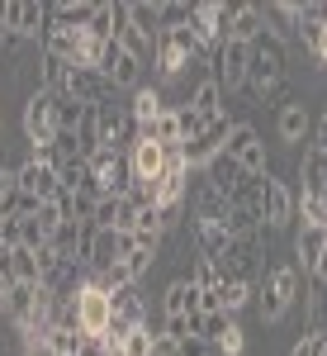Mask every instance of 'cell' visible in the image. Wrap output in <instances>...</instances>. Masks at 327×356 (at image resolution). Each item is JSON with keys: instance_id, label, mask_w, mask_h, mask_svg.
I'll return each mask as SVG.
<instances>
[{"instance_id": "6da1fadb", "label": "cell", "mask_w": 327, "mask_h": 356, "mask_svg": "<svg viewBox=\"0 0 327 356\" xmlns=\"http://www.w3.org/2000/svg\"><path fill=\"white\" fill-rule=\"evenodd\" d=\"M285 62H290V53H285V38L275 33V29H261L251 43H246V90L266 105L271 100V86L285 81Z\"/></svg>"}, {"instance_id": "7a4b0ae2", "label": "cell", "mask_w": 327, "mask_h": 356, "mask_svg": "<svg viewBox=\"0 0 327 356\" xmlns=\"http://www.w3.org/2000/svg\"><path fill=\"white\" fill-rule=\"evenodd\" d=\"M256 314H261V323H280L285 314H290V304L299 300V266L294 261H285V266H275L256 280Z\"/></svg>"}, {"instance_id": "3957f363", "label": "cell", "mask_w": 327, "mask_h": 356, "mask_svg": "<svg viewBox=\"0 0 327 356\" xmlns=\"http://www.w3.org/2000/svg\"><path fill=\"white\" fill-rule=\"evenodd\" d=\"M199 43L190 38V29H176V33H157V53H152V67H157V81H176L190 62H199Z\"/></svg>"}, {"instance_id": "277c9868", "label": "cell", "mask_w": 327, "mask_h": 356, "mask_svg": "<svg viewBox=\"0 0 327 356\" xmlns=\"http://www.w3.org/2000/svg\"><path fill=\"white\" fill-rule=\"evenodd\" d=\"M72 309H76V328H81L85 337H105L109 323H114V304H109V295L90 280V275H85V285L76 290Z\"/></svg>"}, {"instance_id": "5b68a950", "label": "cell", "mask_w": 327, "mask_h": 356, "mask_svg": "<svg viewBox=\"0 0 327 356\" xmlns=\"http://www.w3.org/2000/svg\"><path fill=\"white\" fill-rule=\"evenodd\" d=\"M223 152L242 166L246 176H266V171H271L266 143H261V134H256L251 124H233V129H228V138H223Z\"/></svg>"}, {"instance_id": "8992f818", "label": "cell", "mask_w": 327, "mask_h": 356, "mask_svg": "<svg viewBox=\"0 0 327 356\" xmlns=\"http://www.w3.org/2000/svg\"><path fill=\"white\" fill-rule=\"evenodd\" d=\"M256 209H261V228L280 233L285 223L294 219V191H290V181H280L275 171H266V176H261V200H256Z\"/></svg>"}, {"instance_id": "52a82bcc", "label": "cell", "mask_w": 327, "mask_h": 356, "mask_svg": "<svg viewBox=\"0 0 327 356\" xmlns=\"http://www.w3.org/2000/svg\"><path fill=\"white\" fill-rule=\"evenodd\" d=\"M128 233H114V228H90V243H85V271L100 275L109 266H119L128 257Z\"/></svg>"}, {"instance_id": "ba28073f", "label": "cell", "mask_w": 327, "mask_h": 356, "mask_svg": "<svg viewBox=\"0 0 327 356\" xmlns=\"http://www.w3.org/2000/svg\"><path fill=\"white\" fill-rule=\"evenodd\" d=\"M209 67H214V81H218L223 95H228V90H242V86H246V43L228 38L223 48L209 53Z\"/></svg>"}, {"instance_id": "9c48e42d", "label": "cell", "mask_w": 327, "mask_h": 356, "mask_svg": "<svg viewBox=\"0 0 327 356\" xmlns=\"http://www.w3.org/2000/svg\"><path fill=\"white\" fill-rule=\"evenodd\" d=\"M53 100H57V95H48V90H28V100H24V138L33 143V147H43V143H53V138H57Z\"/></svg>"}, {"instance_id": "30bf717a", "label": "cell", "mask_w": 327, "mask_h": 356, "mask_svg": "<svg viewBox=\"0 0 327 356\" xmlns=\"http://www.w3.org/2000/svg\"><path fill=\"white\" fill-rule=\"evenodd\" d=\"M15 176H19V200H24V204H48V200H57V191H62L57 171L43 166V162H33V157L15 166Z\"/></svg>"}, {"instance_id": "8fae6325", "label": "cell", "mask_w": 327, "mask_h": 356, "mask_svg": "<svg viewBox=\"0 0 327 356\" xmlns=\"http://www.w3.org/2000/svg\"><path fill=\"white\" fill-rule=\"evenodd\" d=\"M95 72H100L114 90H137V86H142V62L128 57L119 43H105V48H100V67H95Z\"/></svg>"}, {"instance_id": "7c38bea8", "label": "cell", "mask_w": 327, "mask_h": 356, "mask_svg": "<svg viewBox=\"0 0 327 356\" xmlns=\"http://www.w3.org/2000/svg\"><path fill=\"white\" fill-rule=\"evenodd\" d=\"M62 95H72L76 105H109V100H114V86H109L95 67H72Z\"/></svg>"}, {"instance_id": "4fadbf2b", "label": "cell", "mask_w": 327, "mask_h": 356, "mask_svg": "<svg viewBox=\"0 0 327 356\" xmlns=\"http://www.w3.org/2000/svg\"><path fill=\"white\" fill-rule=\"evenodd\" d=\"M228 129H233V119L223 114V119H218V124H209V129L194 138V143H185V147H181V152H185V162H190V171H204V166H209L218 152H223V138H228Z\"/></svg>"}, {"instance_id": "5bb4252c", "label": "cell", "mask_w": 327, "mask_h": 356, "mask_svg": "<svg viewBox=\"0 0 327 356\" xmlns=\"http://www.w3.org/2000/svg\"><path fill=\"white\" fill-rule=\"evenodd\" d=\"M166 110H171V105H166V90H162V86H137L133 100H128V119L137 124V134H147Z\"/></svg>"}, {"instance_id": "9a60e30c", "label": "cell", "mask_w": 327, "mask_h": 356, "mask_svg": "<svg viewBox=\"0 0 327 356\" xmlns=\"http://www.w3.org/2000/svg\"><path fill=\"white\" fill-rule=\"evenodd\" d=\"M128 166H133V181L152 186V181L162 176V166H166V147H162V143H152V138H142V134H137V143L128 147Z\"/></svg>"}, {"instance_id": "2e32d148", "label": "cell", "mask_w": 327, "mask_h": 356, "mask_svg": "<svg viewBox=\"0 0 327 356\" xmlns=\"http://www.w3.org/2000/svg\"><path fill=\"white\" fill-rule=\"evenodd\" d=\"M185 105H190V110H194V119H199V124L209 129V124H218V119L228 114V95L218 90V81H214V76H204V81H199V86L190 90V100H185Z\"/></svg>"}, {"instance_id": "e0dca14e", "label": "cell", "mask_w": 327, "mask_h": 356, "mask_svg": "<svg viewBox=\"0 0 327 356\" xmlns=\"http://www.w3.org/2000/svg\"><path fill=\"white\" fill-rule=\"evenodd\" d=\"M275 134H280V143H303V138L313 134V114H308V105H303V100H285L280 114H275Z\"/></svg>"}, {"instance_id": "ac0fdd59", "label": "cell", "mask_w": 327, "mask_h": 356, "mask_svg": "<svg viewBox=\"0 0 327 356\" xmlns=\"http://www.w3.org/2000/svg\"><path fill=\"white\" fill-rule=\"evenodd\" d=\"M294 176H299V195H318L323 200L327 191V152H318V147H303L299 166H294Z\"/></svg>"}, {"instance_id": "d6986e66", "label": "cell", "mask_w": 327, "mask_h": 356, "mask_svg": "<svg viewBox=\"0 0 327 356\" xmlns=\"http://www.w3.org/2000/svg\"><path fill=\"white\" fill-rule=\"evenodd\" d=\"M194 309H199V290H194L185 275H176V280L166 285V295H162V314L166 318H190Z\"/></svg>"}, {"instance_id": "ffe728a7", "label": "cell", "mask_w": 327, "mask_h": 356, "mask_svg": "<svg viewBox=\"0 0 327 356\" xmlns=\"http://www.w3.org/2000/svg\"><path fill=\"white\" fill-rule=\"evenodd\" d=\"M242 176H246V171H242L237 162H233L228 152H218L214 162L204 166V181H209L214 191H223V195H233V191H237V186H242Z\"/></svg>"}, {"instance_id": "44dd1931", "label": "cell", "mask_w": 327, "mask_h": 356, "mask_svg": "<svg viewBox=\"0 0 327 356\" xmlns=\"http://www.w3.org/2000/svg\"><path fill=\"white\" fill-rule=\"evenodd\" d=\"M109 304H114V323H119V328H142V323H147V309H142V300H137V285L109 295Z\"/></svg>"}, {"instance_id": "7402d4cb", "label": "cell", "mask_w": 327, "mask_h": 356, "mask_svg": "<svg viewBox=\"0 0 327 356\" xmlns=\"http://www.w3.org/2000/svg\"><path fill=\"white\" fill-rule=\"evenodd\" d=\"M67 72H72V62H62V57H53V53H38V90L62 95V90H67Z\"/></svg>"}, {"instance_id": "603a6c76", "label": "cell", "mask_w": 327, "mask_h": 356, "mask_svg": "<svg viewBox=\"0 0 327 356\" xmlns=\"http://www.w3.org/2000/svg\"><path fill=\"white\" fill-rule=\"evenodd\" d=\"M323 247H327V228H303V223H299V238H294V252H299V266H303V275L313 271V261L323 257Z\"/></svg>"}, {"instance_id": "cb8c5ba5", "label": "cell", "mask_w": 327, "mask_h": 356, "mask_svg": "<svg viewBox=\"0 0 327 356\" xmlns=\"http://www.w3.org/2000/svg\"><path fill=\"white\" fill-rule=\"evenodd\" d=\"M5 266H10V280H15V285H38V252H28V247H10Z\"/></svg>"}, {"instance_id": "d4e9b609", "label": "cell", "mask_w": 327, "mask_h": 356, "mask_svg": "<svg viewBox=\"0 0 327 356\" xmlns=\"http://www.w3.org/2000/svg\"><path fill=\"white\" fill-rule=\"evenodd\" d=\"M261 29H266V10H261V5H237V15H233V33H228V38L251 43Z\"/></svg>"}, {"instance_id": "484cf974", "label": "cell", "mask_w": 327, "mask_h": 356, "mask_svg": "<svg viewBox=\"0 0 327 356\" xmlns=\"http://www.w3.org/2000/svg\"><path fill=\"white\" fill-rule=\"evenodd\" d=\"M33 300H38V285H10V295H5V318L19 328L28 318V309H33Z\"/></svg>"}, {"instance_id": "4316f807", "label": "cell", "mask_w": 327, "mask_h": 356, "mask_svg": "<svg viewBox=\"0 0 327 356\" xmlns=\"http://www.w3.org/2000/svg\"><path fill=\"white\" fill-rule=\"evenodd\" d=\"M218 304H223L228 318H237L246 304H251V285H246V280H223V285H218Z\"/></svg>"}, {"instance_id": "83f0119b", "label": "cell", "mask_w": 327, "mask_h": 356, "mask_svg": "<svg viewBox=\"0 0 327 356\" xmlns=\"http://www.w3.org/2000/svg\"><path fill=\"white\" fill-rule=\"evenodd\" d=\"M185 280H190L199 295H209V290H218V285H223V271H218V261H204V257H194L190 271H185Z\"/></svg>"}, {"instance_id": "f1b7e54d", "label": "cell", "mask_w": 327, "mask_h": 356, "mask_svg": "<svg viewBox=\"0 0 327 356\" xmlns=\"http://www.w3.org/2000/svg\"><path fill=\"white\" fill-rule=\"evenodd\" d=\"M190 24V5L185 0H162L157 5V29L162 33H176V29H185Z\"/></svg>"}, {"instance_id": "f546056e", "label": "cell", "mask_w": 327, "mask_h": 356, "mask_svg": "<svg viewBox=\"0 0 327 356\" xmlns=\"http://www.w3.org/2000/svg\"><path fill=\"white\" fill-rule=\"evenodd\" d=\"M128 24L137 29V33H147L152 43H157V5H147V0H128Z\"/></svg>"}, {"instance_id": "4dcf8cb0", "label": "cell", "mask_w": 327, "mask_h": 356, "mask_svg": "<svg viewBox=\"0 0 327 356\" xmlns=\"http://www.w3.org/2000/svg\"><path fill=\"white\" fill-rule=\"evenodd\" d=\"M0 214L5 219L19 214V176H15V166H0Z\"/></svg>"}, {"instance_id": "1f68e13d", "label": "cell", "mask_w": 327, "mask_h": 356, "mask_svg": "<svg viewBox=\"0 0 327 356\" xmlns=\"http://www.w3.org/2000/svg\"><path fill=\"white\" fill-rule=\"evenodd\" d=\"M119 356H152V318H147L142 328H133L124 342H119Z\"/></svg>"}, {"instance_id": "d6a6232c", "label": "cell", "mask_w": 327, "mask_h": 356, "mask_svg": "<svg viewBox=\"0 0 327 356\" xmlns=\"http://www.w3.org/2000/svg\"><path fill=\"white\" fill-rule=\"evenodd\" d=\"M90 280H95L105 295H119V290H128V285H133V275H128L124 261H119V266H109V271H100V275H90Z\"/></svg>"}, {"instance_id": "836d02e7", "label": "cell", "mask_w": 327, "mask_h": 356, "mask_svg": "<svg viewBox=\"0 0 327 356\" xmlns=\"http://www.w3.org/2000/svg\"><path fill=\"white\" fill-rule=\"evenodd\" d=\"M290 356H327V328H308L299 342L290 347Z\"/></svg>"}, {"instance_id": "e575fe53", "label": "cell", "mask_w": 327, "mask_h": 356, "mask_svg": "<svg viewBox=\"0 0 327 356\" xmlns=\"http://www.w3.org/2000/svg\"><path fill=\"white\" fill-rule=\"evenodd\" d=\"M242 347H246V332H242V323H233V328L214 342V356H242Z\"/></svg>"}, {"instance_id": "d590c367", "label": "cell", "mask_w": 327, "mask_h": 356, "mask_svg": "<svg viewBox=\"0 0 327 356\" xmlns=\"http://www.w3.org/2000/svg\"><path fill=\"white\" fill-rule=\"evenodd\" d=\"M176 124H181V147H185V143H194V138L204 134V124L194 119L190 105H176Z\"/></svg>"}, {"instance_id": "8d00e7d4", "label": "cell", "mask_w": 327, "mask_h": 356, "mask_svg": "<svg viewBox=\"0 0 327 356\" xmlns=\"http://www.w3.org/2000/svg\"><path fill=\"white\" fill-rule=\"evenodd\" d=\"M152 261H157V257H147V252H137V247H128L124 266H128V275H133V285H137V280H142L147 271H152Z\"/></svg>"}, {"instance_id": "74e56055", "label": "cell", "mask_w": 327, "mask_h": 356, "mask_svg": "<svg viewBox=\"0 0 327 356\" xmlns=\"http://www.w3.org/2000/svg\"><path fill=\"white\" fill-rule=\"evenodd\" d=\"M152 356H181V342L166 332H152Z\"/></svg>"}, {"instance_id": "f35d334b", "label": "cell", "mask_w": 327, "mask_h": 356, "mask_svg": "<svg viewBox=\"0 0 327 356\" xmlns=\"http://www.w3.org/2000/svg\"><path fill=\"white\" fill-rule=\"evenodd\" d=\"M181 356H214V347H209L204 337H185V342H181Z\"/></svg>"}, {"instance_id": "ab89813d", "label": "cell", "mask_w": 327, "mask_h": 356, "mask_svg": "<svg viewBox=\"0 0 327 356\" xmlns=\"http://www.w3.org/2000/svg\"><path fill=\"white\" fill-rule=\"evenodd\" d=\"M308 280H313V285H323V290H327V247H323V257L313 261V271H308Z\"/></svg>"}, {"instance_id": "60d3db41", "label": "cell", "mask_w": 327, "mask_h": 356, "mask_svg": "<svg viewBox=\"0 0 327 356\" xmlns=\"http://www.w3.org/2000/svg\"><path fill=\"white\" fill-rule=\"evenodd\" d=\"M313 147H318V152H327V110H323V119H318V134H313Z\"/></svg>"}, {"instance_id": "b9f144b4", "label": "cell", "mask_w": 327, "mask_h": 356, "mask_svg": "<svg viewBox=\"0 0 327 356\" xmlns=\"http://www.w3.org/2000/svg\"><path fill=\"white\" fill-rule=\"evenodd\" d=\"M323 219H327V191H323Z\"/></svg>"}, {"instance_id": "7bdbcfd3", "label": "cell", "mask_w": 327, "mask_h": 356, "mask_svg": "<svg viewBox=\"0 0 327 356\" xmlns=\"http://www.w3.org/2000/svg\"><path fill=\"white\" fill-rule=\"evenodd\" d=\"M0 314H5V295H0Z\"/></svg>"}, {"instance_id": "ee69618b", "label": "cell", "mask_w": 327, "mask_h": 356, "mask_svg": "<svg viewBox=\"0 0 327 356\" xmlns=\"http://www.w3.org/2000/svg\"><path fill=\"white\" fill-rule=\"evenodd\" d=\"M0 129H5V119H0Z\"/></svg>"}, {"instance_id": "f6af8a7d", "label": "cell", "mask_w": 327, "mask_h": 356, "mask_svg": "<svg viewBox=\"0 0 327 356\" xmlns=\"http://www.w3.org/2000/svg\"><path fill=\"white\" fill-rule=\"evenodd\" d=\"M0 223H5V214H0Z\"/></svg>"}]
</instances>
